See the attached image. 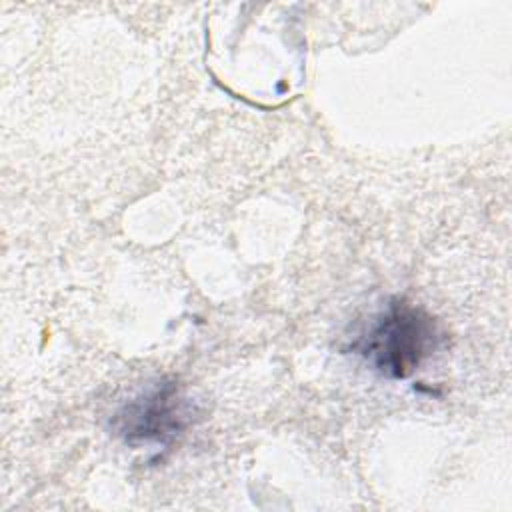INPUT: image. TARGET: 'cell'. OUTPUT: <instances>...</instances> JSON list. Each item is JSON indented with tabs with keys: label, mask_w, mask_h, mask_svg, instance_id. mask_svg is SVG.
Here are the masks:
<instances>
[{
	"label": "cell",
	"mask_w": 512,
	"mask_h": 512,
	"mask_svg": "<svg viewBox=\"0 0 512 512\" xmlns=\"http://www.w3.org/2000/svg\"><path fill=\"white\" fill-rule=\"evenodd\" d=\"M442 342L438 322L424 308L406 298H392L352 340L350 350L380 376L402 380L414 374Z\"/></svg>",
	"instance_id": "obj_1"
},
{
	"label": "cell",
	"mask_w": 512,
	"mask_h": 512,
	"mask_svg": "<svg viewBox=\"0 0 512 512\" xmlns=\"http://www.w3.org/2000/svg\"><path fill=\"white\" fill-rule=\"evenodd\" d=\"M196 416L192 398L174 378H160L126 400L112 416V430L130 446L170 444Z\"/></svg>",
	"instance_id": "obj_2"
}]
</instances>
